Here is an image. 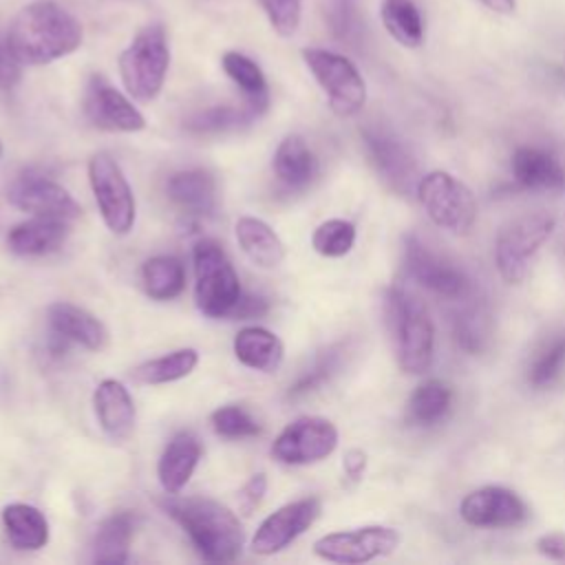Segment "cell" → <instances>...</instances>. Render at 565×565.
Returning <instances> with one entry per match:
<instances>
[{
	"label": "cell",
	"mask_w": 565,
	"mask_h": 565,
	"mask_svg": "<svg viewBox=\"0 0 565 565\" xmlns=\"http://www.w3.org/2000/svg\"><path fill=\"white\" fill-rule=\"evenodd\" d=\"M82 22L53 0L24 4L9 24L7 49L20 66H42L77 51Z\"/></svg>",
	"instance_id": "cell-1"
},
{
	"label": "cell",
	"mask_w": 565,
	"mask_h": 565,
	"mask_svg": "<svg viewBox=\"0 0 565 565\" xmlns=\"http://www.w3.org/2000/svg\"><path fill=\"white\" fill-rule=\"evenodd\" d=\"M163 510L185 530L205 561L227 563L241 554L243 527L238 516L223 503L201 497H166Z\"/></svg>",
	"instance_id": "cell-2"
},
{
	"label": "cell",
	"mask_w": 565,
	"mask_h": 565,
	"mask_svg": "<svg viewBox=\"0 0 565 565\" xmlns=\"http://www.w3.org/2000/svg\"><path fill=\"white\" fill-rule=\"evenodd\" d=\"M382 307L399 369L413 375L424 373L435 351V327L426 307L402 287L386 289Z\"/></svg>",
	"instance_id": "cell-3"
},
{
	"label": "cell",
	"mask_w": 565,
	"mask_h": 565,
	"mask_svg": "<svg viewBox=\"0 0 565 565\" xmlns=\"http://www.w3.org/2000/svg\"><path fill=\"white\" fill-rule=\"evenodd\" d=\"M170 46L163 24H146L119 55V75L130 97L152 102L166 82Z\"/></svg>",
	"instance_id": "cell-4"
},
{
	"label": "cell",
	"mask_w": 565,
	"mask_h": 565,
	"mask_svg": "<svg viewBox=\"0 0 565 565\" xmlns=\"http://www.w3.org/2000/svg\"><path fill=\"white\" fill-rule=\"evenodd\" d=\"M194 258V300L203 316L225 318L232 313L241 298L238 274L225 254V249L214 241H199L192 252Z\"/></svg>",
	"instance_id": "cell-5"
},
{
	"label": "cell",
	"mask_w": 565,
	"mask_h": 565,
	"mask_svg": "<svg viewBox=\"0 0 565 565\" xmlns=\"http://www.w3.org/2000/svg\"><path fill=\"white\" fill-rule=\"evenodd\" d=\"M302 60L324 90L335 115L351 117L362 110L366 102V84L349 57L327 49L309 46L302 49Z\"/></svg>",
	"instance_id": "cell-6"
},
{
	"label": "cell",
	"mask_w": 565,
	"mask_h": 565,
	"mask_svg": "<svg viewBox=\"0 0 565 565\" xmlns=\"http://www.w3.org/2000/svg\"><path fill=\"white\" fill-rule=\"evenodd\" d=\"M554 225L556 221L552 214L532 212L514 218L499 232L494 258L505 282L516 285L525 278L532 256L552 236Z\"/></svg>",
	"instance_id": "cell-7"
},
{
	"label": "cell",
	"mask_w": 565,
	"mask_h": 565,
	"mask_svg": "<svg viewBox=\"0 0 565 565\" xmlns=\"http://www.w3.org/2000/svg\"><path fill=\"white\" fill-rule=\"evenodd\" d=\"M417 196L430 221L455 234H466L477 218L472 192L450 172L435 170L419 179Z\"/></svg>",
	"instance_id": "cell-8"
},
{
	"label": "cell",
	"mask_w": 565,
	"mask_h": 565,
	"mask_svg": "<svg viewBox=\"0 0 565 565\" xmlns=\"http://www.w3.org/2000/svg\"><path fill=\"white\" fill-rule=\"evenodd\" d=\"M88 181L106 227L119 236L128 234L135 225L137 207L119 163L110 154L97 152L88 161Z\"/></svg>",
	"instance_id": "cell-9"
},
{
	"label": "cell",
	"mask_w": 565,
	"mask_h": 565,
	"mask_svg": "<svg viewBox=\"0 0 565 565\" xmlns=\"http://www.w3.org/2000/svg\"><path fill=\"white\" fill-rule=\"evenodd\" d=\"M338 446V428L324 417H300L274 439L271 455L287 466H307L329 457Z\"/></svg>",
	"instance_id": "cell-10"
},
{
	"label": "cell",
	"mask_w": 565,
	"mask_h": 565,
	"mask_svg": "<svg viewBox=\"0 0 565 565\" xmlns=\"http://www.w3.org/2000/svg\"><path fill=\"white\" fill-rule=\"evenodd\" d=\"M399 545V534L386 525H364L347 532H331L313 543L316 556L331 563H369L388 556Z\"/></svg>",
	"instance_id": "cell-11"
},
{
	"label": "cell",
	"mask_w": 565,
	"mask_h": 565,
	"mask_svg": "<svg viewBox=\"0 0 565 565\" xmlns=\"http://www.w3.org/2000/svg\"><path fill=\"white\" fill-rule=\"evenodd\" d=\"M362 139L369 152V159L382 181L397 194L417 192V163L406 143L391 130L380 126H369L362 130Z\"/></svg>",
	"instance_id": "cell-12"
},
{
	"label": "cell",
	"mask_w": 565,
	"mask_h": 565,
	"mask_svg": "<svg viewBox=\"0 0 565 565\" xmlns=\"http://www.w3.org/2000/svg\"><path fill=\"white\" fill-rule=\"evenodd\" d=\"M84 115L99 130L137 132L146 128V119L137 106L102 75H90L86 84Z\"/></svg>",
	"instance_id": "cell-13"
},
{
	"label": "cell",
	"mask_w": 565,
	"mask_h": 565,
	"mask_svg": "<svg viewBox=\"0 0 565 565\" xmlns=\"http://www.w3.org/2000/svg\"><path fill=\"white\" fill-rule=\"evenodd\" d=\"M404 263L406 271L413 280H417L424 289L444 296V298H463L470 291V280L466 274L455 267L450 260L441 258L433 249H428L415 236L406 238L404 245Z\"/></svg>",
	"instance_id": "cell-14"
},
{
	"label": "cell",
	"mask_w": 565,
	"mask_h": 565,
	"mask_svg": "<svg viewBox=\"0 0 565 565\" xmlns=\"http://www.w3.org/2000/svg\"><path fill=\"white\" fill-rule=\"evenodd\" d=\"M11 205L33 216H51L62 221H75L82 214L79 203L68 194L66 188L55 183L53 179L40 174L18 177L9 192Z\"/></svg>",
	"instance_id": "cell-15"
},
{
	"label": "cell",
	"mask_w": 565,
	"mask_h": 565,
	"mask_svg": "<svg viewBox=\"0 0 565 565\" xmlns=\"http://www.w3.org/2000/svg\"><path fill=\"white\" fill-rule=\"evenodd\" d=\"M318 514H320V501L313 497L298 499L278 508L258 525L252 539V550L263 556H271L285 550L289 543H294L302 532H307L313 525Z\"/></svg>",
	"instance_id": "cell-16"
},
{
	"label": "cell",
	"mask_w": 565,
	"mask_h": 565,
	"mask_svg": "<svg viewBox=\"0 0 565 565\" xmlns=\"http://www.w3.org/2000/svg\"><path fill=\"white\" fill-rule=\"evenodd\" d=\"M459 514L475 527H514L527 519V508L512 490L486 486L463 497Z\"/></svg>",
	"instance_id": "cell-17"
},
{
	"label": "cell",
	"mask_w": 565,
	"mask_h": 565,
	"mask_svg": "<svg viewBox=\"0 0 565 565\" xmlns=\"http://www.w3.org/2000/svg\"><path fill=\"white\" fill-rule=\"evenodd\" d=\"M49 324L60 340L82 344L88 351H102L108 344L106 324L77 305L53 302L49 307Z\"/></svg>",
	"instance_id": "cell-18"
},
{
	"label": "cell",
	"mask_w": 565,
	"mask_h": 565,
	"mask_svg": "<svg viewBox=\"0 0 565 565\" xmlns=\"http://www.w3.org/2000/svg\"><path fill=\"white\" fill-rule=\"evenodd\" d=\"M93 406L102 430L124 441L135 428V404L128 388L119 380H102L93 393Z\"/></svg>",
	"instance_id": "cell-19"
},
{
	"label": "cell",
	"mask_w": 565,
	"mask_h": 565,
	"mask_svg": "<svg viewBox=\"0 0 565 565\" xmlns=\"http://www.w3.org/2000/svg\"><path fill=\"white\" fill-rule=\"evenodd\" d=\"M68 223L51 216H31L9 230L7 245L18 256H46L64 245L71 232Z\"/></svg>",
	"instance_id": "cell-20"
},
{
	"label": "cell",
	"mask_w": 565,
	"mask_h": 565,
	"mask_svg": "<svg viewBox=\"0 0 565 565\" xmlns=\"http://www.w3.org/2000/svg\"><path fill=\"white\" fill-rule=\"evenodd\" d=\"M199 459H201V441L190 430H181L168 441L157 463V477L166 494H177L179 490H183Z\"/></svg>",
	"instance_id": "cell-21"
},
{
	"label": "cell",
	"mask_w": 565,
	"mask_h": 565,
	"mask_svg": "<svg viewBox=\"0 0 565 565\" xmlns=\"http://www.w3.org/2000/svg\"><path fill=\"white\" fill-rule=\"evenodd\" d=\"M170 201L185 214L205 216L216 207V181L207 170L190 168L170 174L166 183Z\"/></svg>",
	"instance_id": "cell-22"
},
{
	"label": "cell",
	"mask_w": 565,
	"mask_h": 565,
	"mask_svg": "<svg viewBox=\"0 0 565 565\" xmlns=\"http://www.w3.org/2000/svg\"><path fill=\"white\" fill-rule=\"evenodd\" d=\"M274 174L289 190L307 188L318 174V161L298 135H287L274 152Z\"/></svg>",
	"instance_id": "cell-23"
},
{
	"label": "cell",
	"mask_w": 565,
	"mask_h": 565,
	"mask_svg": "<svg viewBox=\"0 0 565 565\" xmlns=\"http://www.w3.org/2000/svg\"><path fill=\"white\" fill-rule=\"evenodd\" d=\"M234 355L238 358L241 364L254 371L274 373L282 364L285 347L280 338L269 329L245 327L234 338Z\"/></svg>",
	"instance_id": "cell-24"
},
{
	"label": "cell",
	"mask_w": 565,
	"mask_h": 565,
	"mask_svg": "<svg viewBox=\"0 0 565 565\" xmlns=\"http://www.w3.org/2000/svg\"><path fill=\"white\" fill-rule=\"evenodd\" d=\"M236 241H238L241 249L245 252V256L263 269H274L285 260L282 241L260 218L241 216L236 221Z\"/></svg>",
	"instance_id": "cell-25"
},
{
	"label": "cell",
	"mask_w": 565,
	"mask_h": 565,
	"mask_svg": "<svg viewBox=\"0 0 565 565\" xmlns=\"http://www.w3.org/2000/svg\"><path fill=\"white\" fill-rule=\"evenodd\" d=\"M512 174L516 183L530 190H561L565 185L561 163L552 154L530 146H523L512 154Z\"/></svg>",
	"instance_id": "cell-26"
},
{
	"label": "cell",
	"mask_w": 565,
	"mask_h": 565,
	"mask_svg": "<svg viewBox=\"0 0 565 565\" xmlns=\"http://www.w3.org/2000/svg\"><path fill=\"white\" fill-rule=\"evenodd\" d=\"M2 525L15 550H40L49 543L46 516L29 503H9L2 510Z\"/></svg>",
	"instance_id": "cell-27"
},
{
	"label": "cell",
	"mask_w": 565,
	"mask_h": 565,
	"mask_svg": "<svg viewBox=\"0 0 565 565\" xmlns=\"http://www.w3.org/2000/svg\"><path fill=\"white\" fill-rule=\"evenodd\" d=\"M135 516L130 512H115L106 516L93 536L95 563H126L132 541Z\"/></svg>",
	"instance_id": "cell-28"
},
{
	"label": "cell",
	"mask_w": 565,
	"mask_h": 565,
	"mask_svg": "<svg viewBox=\"0 0 565 565\" xmlns=\"http://www.w3.org/2000/svg\"><path fill=\"white\" fill-rule=\"evenodd\" d=\"M221 64H223V71L227 73V77L243 90L245 95V104L256 113H265L267 104H269V90H267V79L260 71V66L238 53V51H227L223 57H221Z\"/></svg>",
	"instance_id": "cell-29"
},
{
	"label": "cell",
	"mask_w": 565,
	"mask_h": 565,
	"mask_svg": "<svg viewBox=\"0 0 565 565\" xmlns=\"http://www.w3.org/2000/svg\"><path fill=\"white\" fill-rule=\"evenodd\" d=\"M450 406L452 388L444 380H426L413 391L406 404V417L415 426H433L448 415Z\"/></svg>",
	"instance_id": "cell-30"
},
{
	"label": "cell",
	"mask_w": 565,
	"mask_h": 565,
	"mask_svg": "<svg viewBox=\"0 0 565 565\" xmlns=\"http://www.w3.org/2000/svg\"><path fill=\"white\" fill-rule=\"evenodd\" d=\"M380 18L388 35L402 46L417 49L424 44V20L413 0H382Z\"/></svg>",
	"instance_id": "cell-31"
},
{
	"label": "cell",
	"mask_w": 565,
	"mask_h": 565,
	"mask_svg": "<svg viewBox=\"0 0 565 565\" xmlns=\"http://www.w3.org/2000/svg\"><path fill=\"white\" fill-rule=\"evenodd\" d=\"M141 282L152 300H172L185 287V269L177 256H154L141 267Z\"/></svg>",
	"instance_id": "cell-32"
},
{
	"label": "cell",
	"mask_w": 565,
	"mask_h": 565,
	"mask_svg": "<svg viewBox=\"0 0 565 565\" xmlns=\"http://www.w3.org/2000/svg\"><path fill=\"white\" fill-rule=\"evenodd\" d=\"M196 362H199V353L194 349H179L168 355L139 364L132 371V377L141 384H168L190 375Z\"/></svg>",
	"instance_id": "cell-33"
},
{
	"label": "cell",
	"mask_w": 565,
	"mask_h": 565,
	"mask_svg": "<svg viewBox=\"0 0 565 565\" xmlns=\"http://www.w3.org/2000/svg\"><path fill=\"white\" fill-rule=\"evenodd\" d=\"M254 117H258L247 104L243 108L236 106H210L205 110L194 113L185 119V130L192 135H218L232 132L247 126Z\"/></svg>",
	"instance_id": "cell-34"
},
{
	"label": "cell",
	"mask_w": 565,
	"mask_h": 565,
	"mask_svg": "<svg viewBox=\"0 0 565 565\" xmlns=\"http://www.w3.org/2000/svg\"><path fill=\"white\" fill-rule=\"evenodd\" d=\"M311 245L320 256L340 258L355 245V225L344 218H329L313 230Z\"/></svg>",
	"instance_id": "cell-35"
},
{
	"label": "cell",
	"mask_w": 565,
	"mask_h": 565,
	"mask_svg": "<svg viewBox=\"0 0 565 565\" xmlns=\"http://www.w3.org/2000/svg\"><path fill=\"white\" fill-rule=\"evenodd\" d=\"M212 428L221 437L230 439H241V437H254L260 433L258 422L241 406H221L212 413Z\"/></svg>",
	"instance_id": "cell-36"
},
{
	"label": "cell",
	"mask_w": 565,
	"mask_h": 565,
	"mask_svg": "<svg viewBox=\"0 0 565 565\" xmlns=\"http://www.w3.org/2000/svg\"><path fill=\"white\" fill-rule=\"evenodd\" d=\"M565 366V335L563 338H556L552 340L532 362L530 366V373H527V380L532 386L536 388H543L547 384H552L561 371Z\"/></svg>",
	"instance_id": "cell-37"
},
{
	"label": "cell",
	"mask_w": 565,
	"mask_h": 565,
	"mask_svg": "<svg viewBox=\"0 0 565 565\" xmlns=\"http://www.w3.org/2000/svg\"><path fill=\"white\" fill-rule=\"evenodd\" d=\"M269 24L282 38H289L298 31L302 18V0H258Z\"/></svg>",
	"instance_id": "cell-38"
},
{
	"label": "cell",
	"mask_w": 565,
	"mask_h": 565,
	"mask_svg": "<svg viewBox=\"0 0 565 565\" xmlns=\"http://www.w3.org/2000/svg\"><path fill=\"white\" fill-rule=\"evenodd\" d=\"M340 358H342L340 347H331V349L322 351V355L313 362V366L291 386L289 395L298 397V395H305V393L318 388L320 384H324L335 373V369L340 366Z\"/></svg>",
	"instance_id": "cell-39"
},
{
	"label": "cell",
	"mask_w": 565,
	"mask_h": 565,
	"mask_svg": "<svg viewBox=\"0 0 565 565\" xmlns=\"http://www.w3.org/2000/svg\"><path fill=\"white\" fill-rule=\"evenodd\" d=\"M488 338L486 320L479 311H468L457 318V340L468 351H479Z\"/></svg>",
	"instance_id": "cell-40"
},
{
	"label": "cell",
	"mask_w": 565,
	"mask_h": 565,
	"mask_svg": "<svg viewBox=\"0 0 565 565\" xmlns=\"http://www.w3.org/2000/svg\"><path fill=\"white\" fill-rule=\"evenodd\" d=\"M267 492V477L263 472H256L247 479V483L238 490V505L245 514L256 510Z\"/></svg>",
	"instance_id": "cell-41"
},
{
	"label": "cell",
	"mask_w": 565,
	"mask_h": 565,
	"mask_svg": "<svg viewBox=\"0 0 565 565\" xmlns=\"http://www.w3.org/2000/svg\"><path fill=\"white\" fill-rule=\"evenodd\" d=\"M267 311V300L260 298V296H245L241 294L236 307L232 309V318H256V316H263Z\"/></svg>",
	"instance_id": "cell-42"
},
{
	"label": "cell",
	"mask_w": 565,
	"mask_h": 565,
	"mask_svg": "<svg viewBox=\"0 0 565 565\" xmlns=\"http://www.w3.org/2000/svg\"><path fill=\"white\" fill-rule=\"evenodd\" d=\"M536 550L552 558V561H565V534L563 532H552V534H545L536 541Z\"/></svg>",
	"instance_id": "cell-43"
},
{
	"label": "cell",
	"mask_w": 565,
	"mask_h": 565,
	"mask_svg": "<svg viewBox=\"0 0 565 565\" xmlns=\"http://www.w3.org/2000/svg\"><path fill=\"white\" fill-rule=\"evenodd\" d=\"M20 79V64L9 53L7 44H0V88H11Z\"/></svg>",
	"instance_id": "cell-44"
},
{
	"label": "cell",
	"mask_w": 565,
	"mask_h": 565,
	"mask_svg": "<svg viewBox=\"0 0 565 565\" xmlns=\"http://www.w3.org/2000/svg\"><path fill=\"white\" fill-rule=\"evenodd\" d=\"M364 468H366V455L358 448H351L347 450L344 455V472L351 481H358L362 475H364Z\"/></svg>",
	"instance_id": "cell-45"
},
{
	"label": "cell",
	"mask_w": 565,
	"mask_h": 565,
	"mask_svg": "<svg viewBox=\"0 0 565 565\" xmlns=\"http://www.w3.org/2000/svg\"><path fill=\"white\" fill-rule=\"evenodd\" d=\"M483 7H488L490 11L494 13H501V15H510L514 13L516 9V0H479Z\"/></svg>",
	"instance_id": "cell-46"
},
{
	"label": "cell",
	"mask_w": 565,
	"mask_h": 565,
	"mask_svg": "<svg viewBox=\"0 0 565 565\" xmlns=\"http://www.w3.org/2000/svg\"><path fill=\"white\" fill-rule=\"evenodd\" d=\"M2 150H4V148H2V141H0V159H2Z\"/></svg>",
	"instance_id": "cell-47"
}]
</instances>
